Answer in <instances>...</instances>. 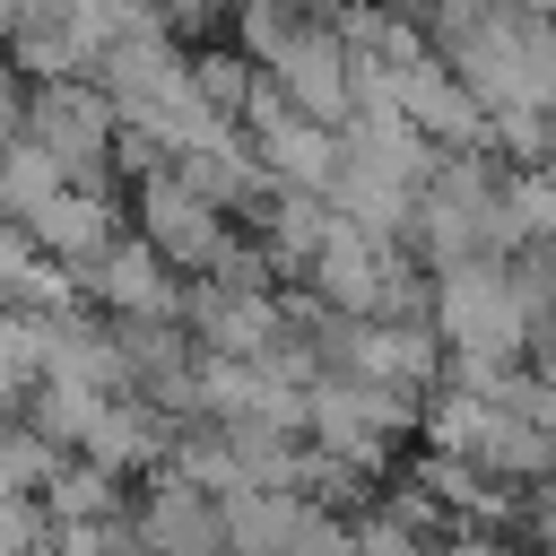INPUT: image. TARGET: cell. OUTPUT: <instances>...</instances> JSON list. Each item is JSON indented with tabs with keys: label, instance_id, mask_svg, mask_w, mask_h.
I'll return each instance as SVG.
<instances>
[{
	"label": "cell",
	"instance_id": "cell-1",
	"mask_svg": "<svg viewBox=\"0 0 556 556\" xmlns=\"http://www.w3.org/2000/svg\"><path fill=\"white\" fill-rule=\"evenodd\" d=\"M547 321H556L547 287L504 261H460L434 287V339L452 348V365H521V348Z\"/></svg>",
	"mask_w": 556,
	"mask_h": 556
},
{
	"label": "cell",
	"instance_id": "cell-2",
	"mask_svg": "<svg viewBox=\"0 0 556 556\" xmlns=\"http://www.w3.org/2000/svg\"><path fill=\"white\" fill-rule=\"evenodd\" d=\"M408 235L434 269H460V261H495L513 243V217H504V182H486L478 165H434L417 182V208H408Z\"/></svg>",
	"mask_w": 556,
	"mask_h": 556
},
{
	"label": "cell",
	"instance_id": "cell-3",
	"mask_svg": "<svg viewBox=\"0 0 556 556\" xmlns=\"http://www.w3.org/2000/svg\"><path fill=\"white\" fill-rule=\"evenodd\" d=\"M130 208H139V243L165 261V269H226L235 261V235H226V208L200 191V182H182L174 165H139V191H130Z\"/></svg>",
	"mask_w": 556,
	"mask_h": 556
},
{
	"label": "cell",
	"instance_id": "cell-4",
	"mask_svg": "<svg viewBox=\"0 0 556 556\" xmlns=\"http://www.w3.org/2000/svg\"><path fill=\"white\" fill-rule=\"evenodd\" d=\"M17 130H26V139L61 165V174H104L122 113L104 104V87H96V78H35V87H26Z\"/></svg>",
	"mask_w": 556,
	"mask_h": 556
},
{
	"label": "cell",
	"instance_id": "cell-5",
	"mask_svg": "<svg viewBox=\"0 0 556 556\" xmlns=\"http://www.w3.org/2000/svg\"><path fill=\"white\" fill-rule=\"evenodd\" d=\"M78 295H87L104 321H182V278H174L139 235H113V243L78 269Z\"/></svg>",
	"mask_w": 556,
	"mask_h": 556
},
{
	"label": "cell",
	"instance_id": "cell-6",
	"mask_svg": "<svg viewBox=\"0 0 556 556\" xmlns=\"http://www.w3.org/2000/svg\"><path fill=\"white\" fill-rule=\"evenodd\" d=\"M130 539H139L148 556H226L217 495H208V486H191V478H174V469H156V478H148V495L130 504Z\"/></svg>",
	"mask_w": 556,
	"mask_h": 556
},
{
	"label": "cell",
	"instance_id": "cell-7",
	"mask_svg": "<svg viewBox=\"0 0 556 556\" xmlns=\"http://www.w3.org/2000/svg\"><path fill=\"white\" fill-rule=\"evenodd\" d=\"M26 235H35V252H52L61 269H87L113 235H122V208H113V191L96 182V174H70L52 200H35L26 217H17Z\"/></svg>",
	"mask_w": 556,
	"mask_h": 556
},
{
	"label": "cell",
	"instance_id": "cell-8",
	"mask_svg": "<svg viewBox=\"0 0 556 556\" xmlns=\"http://www.w3.org/2000/svg\"><path fill=\"white\" fill-rule=\"evenodd\" d=\"M165 452H174V417H165V408H148L139 391H113V400L87 417V434L70 443V460H87V469H104V478L165 469Z\"/></svg>",
	"mask_w": 556,
	"mask_h": 556
},
{
	"label": "cell",
	"instance_id": "cell-9",
	"mask_svg": "<svg viewBox=\"0 0 556 556\" xmlns=\"http://www.w3.org/2000/svg\"><path fill=\"white\" fill-rule=\"evenodd\" d=\"M26 400H35V321L0 304V426L26 417Z\"/></svg>",
	"mask_w": 556,
	"mask_h": 556
},
{
	"label": "cell",
	"instance_id": "cell-10",
	"mask_svg": "<svg viewBox=\"0 0 556 556\" xmlns=\"http://www.w3.org/2000/svg\"><path fill=\"white\" fill-rule=\"evenodd\" d=\"M504 217H513V235L556 243V174H521V182H504Z\"/></svg>",
	"mask_w": 556,
	"mask_h": 556
},
{
	"label": "cell",
	"instance_id": "cell-11",
	"mask_svg": "<svg viewBox=\"0 0 556 556\" xmlns=\"http://www.w3.org/2000/svg\"><path fill=\"white\" fill-rule=\"evenodd\" d=\"M43 495H17V486H0V556H35L43 547Z\"/></svg>",
	"mask_w": 556,
	"mask_h": 556
},
{
	"label": "cell",
	"instance_id": "cell-12",
	"mask_svg": "<svg viewBox=\"0 0 556 556\" xmlns=\"http://www.w3.org/2000/svg\"><path fill=\"white\" fill-rule=\"evenodd\" d=\"M452 556H530L521 539H504V530H460L452 539Z\"/></svg>",
	"mask_w": 556,
	"mask_h": 556
},
{
	"label": "cell",
	"instance_id": "cell-13",
	"mask_svg": "<svg viewBox=\"0 0 556 556\" xmlns=\"http://www.w3.org/2000/svg\"><path fill=\"white\" fill-rule=\"evenodd\" d=\"M539 382H547V391H556V321H547V330H539Z\"/></svg>",
	"mask_w": 556,
	"mask_h": 556
},
{
	"label": "cell",
	"instance_id": "cell-14",
	"mask_svg": "<svg viewBox=\"0 0 556 556\" xmlns=\"http://www.w3.org/2000/svg\"><path fill=\"white\" fill-rule=\"evenodd\" d=\"M547 304H556V278H547Z\"/></svg>",
	"mask_w": 556,
	"mask_h": 556
},
{
	"label": "cell",
	"instance_id": "cell-15",
	"mask_svg": "<svg viewBox=\"0 0 556 556\" xmlns=\"http://www.w3.org/2000/svg\"><path fill=\"white\" fill-rule=\"evenodd\" d=\"M35 556H52V547H35Z\"/></svg>",
	"mask_w": 556,
	"mask_h": 556
}]
</instances>
